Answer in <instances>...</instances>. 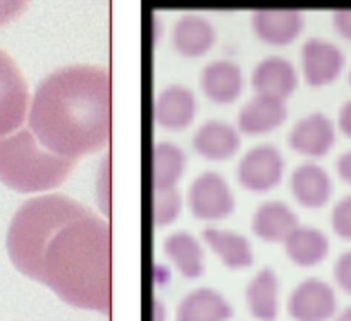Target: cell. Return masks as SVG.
I'll use <instances>...</instances> for the list:
<instances>
[{"instance_id":"6da1fadb","label":"cell","mask_w":351,"mask_h":321,"mask_svg":"<svg viewBox=\"0 0 351 321\" xmlns=\"http://www.w3.org/2000/svg\"><path fill=\"white\" fill-rule=\"evenodd\" d=\"M8 253L66 304L110 314V229L84 205L64 194L26 201L9 225Z\"/></svg>"},{"instance_id":"7a4b0ae2","label":"cell","mask_w":351,"mask_h":321,"mask_svg":"<svg viewBox=\"0 0 351 321\" xmlns=\"http://www.w3.org/2000/svg\"><path fill=\"white\" fill-rule=\"evenodd\" d=\"M29 131L50 153L76 162L102 150L112 127V84L106 69L69 66L53 70L36 88Z\"/></svg>"},{"instance_id":"3957f363","label":"cell","mask_w":351,"mask_h":321,"mask_svg":"<svg viewBox=\"0 0 351 321\" xmlns=\"http://www.w3.org/2000/svg\"><path fill=\"white\" fill-rule=\"evenodd\" d=\"M74 164L45 150L29 129L0 138V182L23 194L59 188Z\"/></svg>"},{"instance_id":"277c9868","label":"cell","mask_w":351,"mask_h":321,"mask_svg":"<svg viewBox=\"0 0 351 321\" xmlns=\"http://www.w3.org/2000/svg\"><path fill=\"white\" fill-rule=\"evenodd\" d=\"M28 86L14 60L0 49V138L16 133L28 110Z\"/></svg>"},{"instance_id":"5b68a950","label":"cell","mask_w":351,"mask_h":321,"mask_svg":"<svg viewBox=\"0 0 351 321\" xmlns=\"http://www.w3.org/2000/svg\"><path fill=\"white\" fill-rule=\"evenodd\" d=\"M188 206L198 220L217 222L228 218L234 211L231 185L217 172H204L188 189Z\"/></svg>"},{"instance_id":"8992f818","label":"cell","mask_w":351,"mask_h":321,"mask_svg":"<svg viewBox=\"0 0 351 321\" xmlns=\"http://www.w3.org/2000/svg\"><path fill=\"white\" fill-rule=\"evenodd\" d=\"M285 157L272 144H258L243 155L238 164V181L250 192H269L285 177Z\"/></svg>"},{"instance_id":"52a82bcc","label":"cell","mask_w":351,"mask_h":321,"mask_svg":"<svg viewBox=\"0 0 351 321\" xmlns=\"http://www.w3.org/2000/svg\"><path fill=\"white\" fill-rule=\"evenodd\" d=\"M336 309V292L320 279L303 280L295 287L288 300V313L295 321H329Z\"/></svg>"},{"instance_id":"ba28073f","label":"cell","mask_w":351,"mask_h":321,"mask_svg":"<svg viewBox=\"0 0 351 321\" xmlns=\"http://www.w3.org/2000/svg\"><path fill=\"white\" fill-rule=\"evenodd\" d=\"M344 55L334 43L310 38L302 47V70L306 84L313 88L334 83L343 73Z\"/></svg>"},{"instance_id":"9c48e42d","label":"cell","mask_w":351,"mask_h":321,"mask_svg":"<svg viewBox=\"0 0 351 321\" xmlns=\"http://www.w3.org/2000/svg\"><path fill=\"white\" fill-rule=\"evenodd\" d=\"M303 14L296 9H258L252 16L253 33L272 47L291 45L303 31Z\"/></svg>"},{"instance_id":"30bf717a","label":"cell","mask_w":351,"mask_h":321,"mask_svg":"<svg viewBox=\"0 0 351 321\" xmlns=\"http://www.w3.org/2000/svg\"><path fill=\"white\" fill-rule=\"evenodd\" d=\"M197 109V98L186 86L171 84L162 90L155 100L154 119L162 129L183 131L191 126Z\"/></svg>"},{"instance_id":"8fae6325","label":"cell","mask_w":351,"mask_h":321,"mask_svg":"<svg viewBox=\"0 0 351 321\" xmlns=\"http://www.w3.org/2000/svg\"><path fill=\"white\" fill-rule=\"evenodd\" d=\"M334 143H336V127L329 117L320 112L303 117L289 133V146L303 157H324L329 153Z\"/></svg>"},{"instance_id":"7c38bea8","label":"cell","mask_w":351,"mask_h":321,"mask_svg":"<svg viewBox=\"0 0 351 321\" xmlns=\"http://www.w3.org/2000/svg\"><path fill=\"white\" fill-rule=\"evenodd\" d=\"M252 86L256 94L285 101L298 88V73L285 57H267L253 69Z\"/></svg>"},{"instance_id":"4fadbf2b","label":"cell","mask_w":351,"mask_h":321,"mask_svg":"<svg viewBox=\"0 0 351 321\" xmlns=\"http://www.w3.org/2000/svg\"><path fill=\"white\" fill-rule=\"evenodd\" d=\"M200 88L205 97L217 105L238 100L245 88L241 67L231 60H214L202 70Z\"/></svg>"},{"instance_id":"5bb4252c","label":"cell","mask_w":351,"mask_h":321,"mask_svg":"<svg viewBox=\"0 0 351 321\" xmlns=\"http://www.w3.org/2000/svg\"><path fill=\"white\" fill-rule=\"evenodd\" d=\"M288 119L285 101L255 94L238 114V127L246 136H262L279 129Z\"/></svg>"},{"instance_id":"9a60e30c","label":"cell","mask_w":351,"mask_h":321,"mask_svg":"<svg viewBox=\"0 0 351 321\" xmlns=\"http://www.w3.org/2000/svg\"><path fill=\"white\" fill-rule=\"evenodd\" d=\"M241 148V136L234 126L222 120L202 124L193 136V150L210 162H226Z\"/></svg>"},{"instance_id":"2e32d148","label":"cell","mask_w":351,"mask_h":321,"mask_svg":"<svg viewBox=\"0 0 351 321\" xmlns=\"http://www.w3.org/2000/svg\"><path fill=\"white\" fill-rule=\"evenodd\" d=\"M217 33L214 25L204 16L184 14L176 21L172 29V47L180 55L198 59L215 45Z\"/></svg>"},{"instance_id":"e0dca14e","label":"cell","mask_w":351,"mask_h":321,"mask_svg":"<svg viewBox=\"0 0 351 321\" xmlns=\"http://www.w3.org/2000/svg\"><path fill=\"white\" fill-rule=\"evenodd\" d=\"M300 227L296 213L282 201H267L253 213L252 231L263 242H286V239Z\"/></svg>"},{"instance_id":"ac0fdd59","label":"cell","mask_w":351,"mask_h":321,"mask_svg":"<svg viewBox=\"0 0 351 321\" xmlns=\"http://www.w3.org/2000/svg\"><path fill=\"white\" fill-rule=\"evenodd\" d=\"M293 198L308 209H319L327 205L332 194V182L326 168L317 164H302L293 170L289 181Z\"/></svg>"},{"instance_id":"d6986e66","label":"cell","mask_w":351,"mask_h":321,"mask_svg":"<svg viewBox=\"0 0 351 321\" xmlns=\"http://www.w3.org/2000/svg\"><path fill=\"white\" fill-rule=\"evenodd\" d=\"M231 316V304L221 292L208 287L191 290L176 309V321H229Z\"/></svg>"},{"instance_id":"ffe728a7","label":"cell","mask_w":351,"mask_h":321,"mask_svg":"<svg viewBox=\"0 0 351 321\" xmlns=\"http://www.w3.org/2000/svg\"><path fill=\"white\" fill-rule=\"evenodd\" d=\"M164 255L184 279H200L205 272V255L200 241L186 231L172 232L164 241Z\"/></svg>"},{"instance_id":"44dd1931","label":"cell","mask_w":351,"mask_h":321,"mask_svg":"<svg viewBox=\"0 0 351 321\" xmlns=\"http://www.w3.org/2000/svg\"><path fill=\"white\" fill-rule=\"evenodd\" d=\"M246 306L256 321H276L279 313V280L272 268H262L246 287Z\"/></svg>"},{"instance_id":"7402d4cb","label":"cell","mask_w":351,"mask_h":321,"mask_svg":"<svg viewBox=\"0 0 351 321\" xmlns=\"http://www.w3.org/2000/svg\"><path fill=\"white\" fill-rule=\"evenodd\" d=\"M204 241L228 268H248L255 261L252 244L245 235L238 234V232L207 227L204 231Z\"/></svg>"},{"instance_id":"603a6c76","label":"cell","mask_w":351,"mask_h":321,"mask_svg":"<svg viewBox=\"0 0 351 321\" xmlns=\"http://www.w3.org/2000/svg\"><path fill=\"white\" fill-rule=\"evenodd\" d=\"M285 251L291 263L302 268L317 266L329 255V239L315 227L300 225L285 242Z\"/></svg>"},{"instance_id":"cb8c5ba5","label":"cell","mask_w":351,"mask_h":321,"mask_svg":"<svg viewBox=\"0 0 351 321\" xmlns=\"http://www.w3.org/2000/svg\"><path fill=\"white\" fill-rule=\"evenodd\" d=\"M186 170V155L174 143H157L152 150V185L154 191L174 189Z\"/></svg>"},{"instance_id":"d4e9b609","label":"cell","mask_w":351,"mask_h":321,"mask_svg":"<svg viewBox=\"0 0 351 321\" xmlns=\"http://www.w3.org/2000/svg\"><path fill=\"white\" fill-rule=\"evenodd\" d=\"M183 201L181 194L176 189H164V191H154V206H152V215H154V224L157 227H167L174 224L180 217Z\"/></svg>"},{"instance_id":"484cf974","label":"cell","mask_w":351,"mask_h":321,"mask_svg":"<svg viewBox=\"0 0 351 321\" xmlns=\"http://www.w3.org/2000/svg\"><path fill=\"white\" fill-rule=\"evenodd\" d=\"M330 224L341 239L351 241V194L336 203L330 213Z\"/></svg>"},{"instance_id":"4316f807","label":"cell","mask_w":351,"mask_h":321,"mask_svg":"<svg viewBox=\"0 0 351 321\" xmlns=\"http://www.w3.org/2000/svg\"><path fill=\"white\" fill-rule=\"evenodd\" d=\"M334 279L337 285L351 296V249L337 258L334 265Z\"/></svg>"},{"instance_id":"83f0119b","label":"cell","mask_w":351,"mask_h":321,"mask_svg":"<svg viewBox=\"0 0 351 321\" xmlns=\"http://www.w3.org/2000/svg\"><path fill=\"white\" fill-rule=\"evenodd\" d=\"M332 25L344 40L351 42V9H337V11H334Z\"/></svg>"},{"instance_id":"f1b7e54d","label":"cell","mask_w":351,"mask_h":321,"mask_svg":"<svg viewBox=\"0 0 351 321\" xmlns=\"http://www.w3.org/2000/svg\"><path fill=\"white\" fill-rule=\"evenodd\" d=\"M337 124H339L341 133L351 140V100L341 107L339 117H337Z\"/></svg>"},{"instance_id":"f546056e","label":"cell","mask_w":351,"mask_h":321,"mask_svg":"<svg viewBox=\"0 0 351 321\" xmlns=\"http://www.w3.org/2000/svg\"><path fill=\"white\" fill-rule=\"evenodd\" d=\"M337 174H339V177L343 179L344 182H348V184H351V150L346 151V153L341 155L339 158H337Z\"/></svg>"},{"instance_id":"4dcf8cb0","label":"cell","mask_w":351,"mask_h":321,"mask_svg":"<svg viewBox=\"0 0 351 321\" xmlns=\"http://www.w3.org/2000/svg\"><path fill=\"white\" fill-rule=\"evenodd\" d=\"M336 321H351V306L344 307V309L336 316Z\"/></svg>"},{"instance_id":"1f68e13d","label":"cell","mask_w":351,"mask_h":321,"mask_svg":"<svg viewBox=\"0 0 351 321\" xmlns=\"http://www.w3.org/2000/svg\"><path fill=\"white\" fill-rule=\"evenodd\" d=\"M350 84H351V70H350Z\"/></svg>"}]
</instances>
